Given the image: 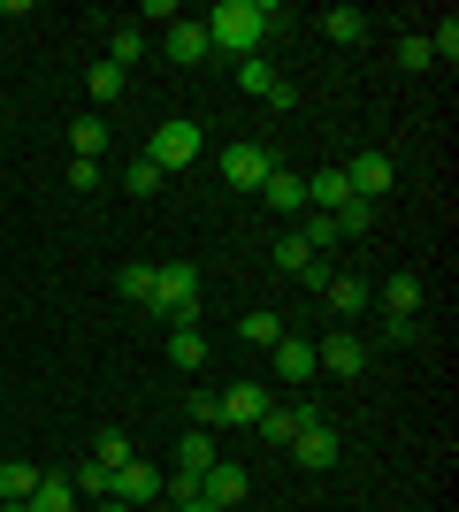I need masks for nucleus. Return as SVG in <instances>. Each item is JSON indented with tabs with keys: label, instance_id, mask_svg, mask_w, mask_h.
<instances>
[{
	"label": "nucleus",
	"instance_id": "1",
	"mask_svg": "<svg viewBox=\"0 0 459 512\" xmlns=\"http://www.w3.org/2000/svg\"><path fill=\"white\" fill-rule=\"evenodd\" d=\"M284 23V8L276 0H222L215 16H207V46L215 54H238V62H253L268 46V31Z\"/></svg>",
	"mask_w": 459,
	"mask_h": 512
},
{
	"label": "nucleus",
	"instance_id": "2",
	"mask_svg": "<svg viewBox=\"0 0 459 512\" xmlns=\"http://www.w3.org/2000/svg\"><path fill=\"white\" fill-rule=\"evenodd\" d=\"M153 314L169 321H199V268H184V260H169V268H153Z\"/></svg>",
	"mask_w": 459,
	"mask_h": 512
},
{
	"label": "nucleus",
	"instance_id": "3",
	"mask_svg": "<svg viewBox=\"0 0 459 512\" xmlns=\"http://www.w3.org/2000/svg\"><path fill=\"white\" fill-rule=\"evenodd\" d=\"M146 161H153L161 176H176L184 161H199V123H192V115H169V123L146 138Z\"/></svg>",
	"mask_w": 459,
	"mask_h": 512
},
{
	"label": "nucleus",
	"instance_id": "4",
	"mask_svg": "<svg viewBox=\"0 0 459 512\" xmlns=\"http://www.w3.org/2000/svg\"><path fill=\"white\" fill-rule=\"evenodd\" d=\"M268 176H276V153L268 146H222V184L230 192H261Z\"/></svg>",
	"mask_w": 459,
	"mask_h": 512
},
{
	"label": "nucleus",
	"instance_id": "5",
	"mask_svg": "<svg viewBox=\"0 0 459 512\" xmlns=\"http://www.w3.org/2000/svg\"><path fill=\"white\" fill-rule=\"evenodd\" d=\"M368 367V344L352 337V329H329L322 344H314V375H337V383H352Z\"/></svg>",
	"mask_w": 459,
	"mask_h": 512
},
{
	"label": "nucleus",
	"instance_id": "6",
	"mask_svg": "<svg viewBox=\"0 0 459 512\" xmlns=\"http://www.w3.org/2000/svg\"><path fill=\"white\" fill-rule=\"evenodd\" d=\"M291 459H299V467H314V474H329V467H337V428H329L314 406H306L299 436H291Z\"/></svg>",
	"mask_w": 459,
	"mask_h": 512
},
{
	"label": "nucleus",
	"instance_id": "7",
	"mask_svg": "<svg viewBox=\"0 0 459 512\" xmlns=\"http://www.w3.org/2000/svg\"><path fill=\"white\" fill-rule=\"evenodd\" d=\"M245 490H253V482H245L238 459H215V467L199 474V497H207V505H222V512H238V505H245Z\"/></svg>",
	"mask_w": 459,
	"mask_h": 512
},
{
	"label": "nucleus",
	"instance_id": "8",
	"mask_svg": "<svg viewBox=\"0 0 459 512\" xmlns=\"http://www.w3.org/2000/svg\"><path fill=\"white\" fill-rule=\"evenodd\" d=\"M108 497L138 512V505H153V497H161V474H153L146 459H131V467H115V474H108Z\"/></svg>",
	"mask_w": 459,
	"mask_h": 512
},
{
	"label": "nucleus",
	"instance_id": "9",
	"mask_svg": "<svg viewBox=\"0 0 459 512\" xmlns=\"http://www.w3.org/2000/svg\"><path fill=\"white\" fill-rule=\"evenodd\" d=\"M391 153H360V161H352V169H345V184H352V199H368V207H375V199H383V192H391Z\"/></svg>",
	"mask_w": 459,
	"mask_h": 512
},
{
	"label": "nucleus",
	"instance_id": "10",
	"mask_svg": "<svg viewBox=\"0 0 459 512\" xmlns=\"http://www.w3.org/2000/svg\"><path fill=\"white\" fill-rule=\"evenodd\" d=\"M261 413H268L261 383H230V390H222V421H230V428H261Z\"/></svg>",
	"mask_w": 459,
	"mask_h": 512
},
{
	"label": "nucleus",
	"instance_id": "11",
	"mask_svg": "<svg viewBox=\"0 0 459 512\" xmlns=\"http://www.w3.org/2000/svg\"><path fill=\"white\" fill-rule=\"evenodd\" d=\"M161 46H169L176 69H199L207 54H215V46H207V23H169V39H161Z\"/></svg>",
	"mask_w": 459,
	"mask_h": 512
},
{
	"label": "nucleus",
	"instance_id": "12",
	"mask_svg": "<svg viewBox=\"0 0 459 512\" xmlns=\"http://www.w3.org/2000/svg\"><path fill=\"white\" fill-rule=\"evenodd\" d=\"M306 207H314V214H337V207H352V184H345V169H314V176H306Z\"/></svg>",
	"mask_w": 459,
	"mask_h": 512
},
{
	"label": "nucleus",
	"instance_id": "13",
	"mask_svg": "<svg viewBox=\"0 0 459 512\" xmlns=\"http://www.w3.org/2000/svg\"><path fill=\"white\" fill-rule=\"evenodd\" d=\"M322 299H329V314H337V321H352V314H368L375 291H368L360 276H329V283H322Z\"/></svg>",
	"mask_w": 459,
	"mask_h": 512
},
{
	"label": "nucleus",
	"instance_id": "14",
	"mask_svg": "<svg viewBox=\"0 0 459 512\" xmlns=\"http://www.w3.org/2000/svg\"><path fill=\"white\" fill-rule=\"evenodd\" d=\"M261 207H268V214H299V207H306V176L276 169V176L261 184Z\"/></svg>",
	"mask_w": 459,
	"mask_h": 512
},
{
	"label": "nucleus",
	"instance_id": "15",
	"mask_svg": "<svg viewBox=\"0 0 459 512\" xmlns=\"http://www.w3.org/2000/svg\"><path fill=\"white\" fill-rule=\"evenodd\" d=\"M215 459H222V451H215V436H207V428H192V436L176 444V474H192V482L215 467Z\"/></svg>",
	"mask_w": 459,
	"mask_h": 512
},
{
	"label": "nucleus",
	"instance_id": "16",
	"mask_svg": "<svg viewBox=\"0 0 459 512\" xmlns=\"http://www.w3.org/2000/svg\"><path fill=\"white\" fill-rule=\"evenodd\" d=\"M169 360L176 367H207V329H199V321H176L169 329Z\"/></svg>",
	"mask_w": 459,
	"mask_h": 512
},
{
	"label": "nucleus",
	"instance_id": "17",
	"mask_svg": "<svg viewBox=\"0 0 459 512\" xmlns=\"http://www.w3.org/2000/svg\"><path fill=\"white\" fill-rule=\"evenodd\" d=\"M276 375H284V383H314V344L284 337V344H276Z\"/></svg>",
	"mask_w": 459,
	"mask_h": 512
},
{
	"label": "nucleus",
	"instance_id": "18",
	"mask_svg": "<svg viewBox=\"0 0 459 512\" xmlns=\"http://www.w3.org/2000/svg\"><path fill=\"white\" fill-rule=\"evenodd\" d=\"M31 490H39V467H31V459H8V467H0V505H31Z\"/></svg>",
	"mask_w": 459,
	"mask_h": 512
},
{
	"label": "nucleus",
	"instance_id": "19",
	"mask_svg": "<svg viewBox=\"0 0 459 512\" xmlns=\"http://www.w3.org/2000/svg\"><path fill=\"white\" fill-rule=\"evenodd\" d=\"M85 92H92L100 107H108V100H123V92H131V69H115V62H92V69H85Z\"/></svg>",
	"mask_w": 459,
	"mask_h": 512
},
{
	"label": "nucleus",
	"instance_id": "20",
	"mask_svg": "<svg viewBox=\"0 0 459 512\" xmlns=\"http://www.w3.org/2000/svg\"><path fill=\"white\" fill-rule=\"evenodd\" d=\"M31 512H77V490H69V474H39V490H31Z\"/></svg>",
	"mask_w": 459,
	"mask_h": 512
},
{
	"label": "nucleus",
	"instance_id": "21",
	"mask_svg": "<svg viewBox=\"0 0 459 512\" xmlns=\"http://www.w3.org/2000/svg\"><path fill=\"white\" fill-rule=\"evenodd\" d=\"M268 260H276L284 276H306V268H314V253H306V237H299V230H284V237H276V245H268Z\"/></svg>",
	"mask_w": 459,
	"mask_h": 512
},
{
	"label": "nucleus",
	"instance_id": "22",
	"mask_svg": "<svg viewBox=\"0 0 459 512\" xmlns=\"http://www.w3.org/2000/svg\"><path fill=\"white\" fill-rule=\"evenodd\" d=\"M299 421H306V413H284V406H268V413H261V444H268V451H291Z\"/></svg>",
	"mask_w": 459,
	"mask_h": 512
},
{
	"label": "nucleus",
	"instance_id": "23",
	"mask_svg": "<svg viewBox=\"0 0 459 512\" xmlns=\"http://www.w3.org/2000/svg\"><path fill=\"white\" fill-rule=\"evenodd\" d=\"M92 459H100V467H131V459H138V451H131V436H123V428H100V436H92Z\"/></svg>",
	"mask_w": 459,
	"mask_h": 512
},
{
	"label": "nucleus",
	"instance_id": "24",
	"mask_svg": "<svg viewBox=\"0 0 459 512\" xmlns=\"http://www.w3.org/2000/svg\"><path fill=\"white\" fill-rule=\"evenodd\" d=\"M383 306H391V321H414V306H421V276H391V283H383Z\"/></svg>",
	"mask_w": 459,
	"mask_h": 512
},
{
	"label": "nucleus",
	"instance_id": "25",
	"mask_svg": "<svg viewBox=\"0 0 459 512\" xmlns=\"http://www.w3.org/2000/svg\"><path fill=\"white\" fill-rule=\"evenodd\" d=\"M69 146H77V161H100V146H108V123H100V115H77V123H69Z\"/></svg>",
	"mask_w": 459,
	"mask_h": 512
},
{
	"label": "nucleus",
	"instance_id": "26",
	"mask_svg": "<svg viewBox=\"0 0 459 512\" xmlns=\"http://www.w3.org/2000/svg\"><path fill=\"white\" fill-rule=\"evenodd\" d=\"M238 337H245V344H268V352H276V344H284V314H268V306H261V314H245V321H238Z\"/></svg>",
	"mask_w": 459,
	"mask_h": 512
},
{
	"label": "nucleus",
	"instance_id": "27",
	"mask_svg": "<svg viewBox=\"0 0 459 512\" xmlns=\"http://www.w3.org/2000/svg\"><path fill=\"white\" fill-rule=\"evenodd\" d=\"M299 237H306V253H314V260H329V245H337V214H306Z\"/></svg>",
	"mask_w": 459,
	"mask_h": 512
},
{
	"label": "nucleus",
	"instance_id": "28",
	"mask_svg": "<svg viewBox=\"0 0 459 512\" xmlns=\"http://www.w3.org/2000/svg\"><path fill=\"white\" fill-rule=\"evenodd\" d=\"M69 490L100 505V497H108V467H100V459H77V474H69Z\"/></svg>",
	"mask_w": 459,
	"mask_h": 512
},
{
	"label": "nucleus",
	"instance_id": "29",
	"mask_svg": "<svg viewBox=\"0 0 459 512\" xmlns=\"http://www.w3.org/2000/svg\"><path fill=\"white\" fill-rule=\"evenodd\" d=\"M322 31H329V39H368V16H360V8H329V16H322Z\"/></svg>",
	"mask_w": 459,
	"mask_h": 512
},
{
	"label": "nucleus",
	"instance_id": "30",
	"mask_svg": "<svg viewBox=\"0 0 459 512\" xmlns=\"http://www.w3.org/2000/svg\"><path fill=\"white\" fill-rule=\"evenodd\" d=\"M138 54H146V39H138V23H123V31L108 39V62L115 69H138Z\"/></svg>",
	"mask_w": 459,
	"mask_h": 512
},
{
	"label": "nucleus",
	"instance_id": "31",
	"mask_svg": "<svg viewBox=\"0 0 459 512\" xmlns=\"http://www.w3.org/2000/svg\"><path fill=\"white\" fill-rule=\"evenodd\" d=\"M123 184H131V199H153V192H161V184H169V176H161V169H153V161H146V153H138Z\"/></svg>",
	"mask_w": 459,
	"mask_h": 512
},
{
	"label": "nucleus",
	"instance_id": "32",
	"mask_svg": "<svg viewBox=\"0 0 459 512\" xmlns=\"http://www.w3.org/2000/svg\"><path fill=\"white\" fill-rule=\"evenodd\" d=\"M238 85L253 92V100H268V85H276V69H268L261 54H253V62H238Z\"/></svg>",
	"mask_w": 459,
	"mask_h": 512
},
{
	"label": "nucleus",
	"instance_id": "33",
	"mask_svg": "<svg viewBox=\"0 0 459 512\" xmlns=\"http://www.w3.org/2000/svg\"><path fill=\"white\" fill-rule=\"evenodd\" d=\"M360 230H375V207H368V199H352V207H337V237H360Z\"/></svg>",
	"mask_w": 459,
	"mask_h": 512
},
{
	"label": "nucleus",
	"instance_id": "34",
	"mask_svg": "<svg viewBox=\"0 0 459 512\" xmlns=\"http://www.w3.org/2000/svg\"><path fill=\"white\" fill-rule=\"evenodd\" d=\"M115 291H123V299H138V306H153V268H123V276H115Z\"/></svg>",
	"mask_w": 459,
	"mask_h": 512
},
{
	"label": "nucleus",
	"instance_id": "35",
	"mask_svg": "<svg viewBox=\"0 0 459 512\" xmlns=\"http://www.w3.org/2000/svg\"><path fill=\"white\" fill-rule=\"evenodd\" d=\"M429 54H437V62H459V23H452V16L429 31Z\"/></svg>",
	"mask_w": 459,
	"mask_h": 512
},
{
	"label": "nucleus",
	"instance_id": "36",
	"mask_svg": "<svg viewBox=\"0 0 459 512\" xmlns=\"http://www.w3.org/2000/svg\"><path fill=\"white\" fill-rule=\"evenodd\" d=\"M222 421V390H192V428H215Z\"/></svg>",
	"mask_w": 459,
	"mask_h": 512
},
{
	"label": "nucleus",
	"instance_id": "37",
	"mask_svg": "<svg viewBox=\"0 0 459 512\" xmlns=\"http://www.w3.org/2000/svg\"><path fill=\"white\" fill-rule=\"evenodd\" d=\"M398 69H437V54H429V39H398Z\"/></svg>",
	"mask_w": 459,
	"mask_h": 512
},
{
	"label": "nucleus",
	"instance_id": "38",
	"mask_svg": "<svg viewBox=\"0 0 459 512\" xmlns=\"http://www.w3.org/2000/svg\"><path fill=\"white\" fill-rule=\"evenodd\" d=\"M69 184H77V192H100V161H69Z\"/></svg>",
	"mask_w": 459,
	"mask_h": 512
},
{
	"label": "nucleus",
	"instance_id": "39",
	"mask_svg": "<svg viewBox=\"0 0 459 512\" xmlns=\"http://www.w3.org/2000/svg\"><path fill=\"white\" fill-rule=\"evenodd\" d=\"M184 512H222V505H207V497H184Z\"/></svg>",
	"mask_w": 459,
	"mask_h": 512
},
{
	"label": "nucleus",
	"instance_id": "40",
	"mask_svg": "<svg viewBox=\"0 0 459 512\" xmlns=\"http://www.w3.org/2000/svg\"><path fill=\"white\" fill-rule=\"evenodd\" d=\"M92 512H131V505H115V497H100V505H92Z\"/></svg>",
	"mask_w": 459,
	"mask_h": 512
},
{
	"label": "nucleus",
	"instance_id": "41",
	"mask_svg": "<svg viewBox=\"0 0 459 512\" xmlns=\"http://www.w3.org/2000/svg\"><path fill=\"white\" fill-rule=\"evenodd\" d=\"M0 512H31V505H0Z\"/></svg>",
	"mask_w": 459,
	"mask_h": 512
}]
</instances>
